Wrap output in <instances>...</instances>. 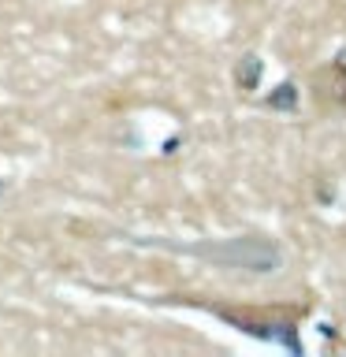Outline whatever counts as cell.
<instances>
[{
	"label": "cell",
	"mask_w": 346,
	"mask_h": 357,
	"mask_svg": "<svg viewBox=\"0 0 346 357\" xmlns=\"http://www.w3.org/2000/svg\"><path fill=\"white\" fill-rule=\"evenodd\" d=\"M197 253L209 257V261L231 264V268H253V272H268L279 261V253L272 245L257 242V238H242V242H227V245H201Z\"/></svg>",
	"instance_id": "6da1fadb"
}]
</instances>
